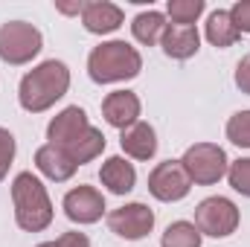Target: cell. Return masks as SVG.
Returning <instances> with one entry per match:
<instances>
[{
	"label": "cell",
	"instance_id": "9c48e42d",
	"mask_svg": "<svg viewBox=\"0 0 250 247\" xmlns=\"http://www.w3.org/2000/svg\"><path fill=\"white\" fill-rule=\"evenodd\" d=\"M62 206L73 224H96L105 215V195L96 186H73L64 195Z\"/></svg>",
	"mask_w": 250,
	"mask_h": 247
},
{
	"label": "cell",
	"instance_id": "30bf717a",
	"mask_svg": "<svg viewBox=\"0 0 250 247\" xmlns=\"http://www.w3.org/2000/svg\"><path fill=\"white\" fill-rule=\"evenodd\" d=\"M90 128V120H87V114H84V108H79V105H70V108H64L59 111L50 125H47V140H50V145H73L84 131Z\"/></svg>",
	"mask_w": 250,
	"mask_h": 247
},
{
	"label": "cell",
	"instance_id": "ac0fdd59",
	"mask_svg": "<svg viewBox=\"0 0 250 247\" xmlns=\"http://www.w3.org/2000/svg\"><path fill=\"white\" fill-rule=\"evenodd\" d=\"M204 35H207V41H209L212 47H218V50H227V47H233V44L239 41V29L233 26L227 9H215V12L207 18Z\"/></svg>",
	"mask_w": 250,
	"mask_h": 247
},
{
	"label": "cell",
	"instance_id": "3957f363",
	"mask_svg": "<svg viewBox=\"0 0 250 247\" xmlns=\"http://www.w3.org/2000/svg\"><path fill=\"white\" fill-rule=\"evenodd\" d=\"M12 204H15V221L26 233H41L53 224V201L47 195V186L32 172H21L12 181Z\"/></svg>",
	"mask_w": 250,
	"mask_h": 247
},
{
	"label": "cell",
	"instance_id": "9a60e30c",
	"mask_svg": "<svg viewBox=\"0 0 250 247\" xmlns=\"http://www.w3.org/2000/svg\"><path fill=\"white\" fill-rule=\"evenodd\" d=\"M120 145L134 160H151L157 154V131L148 123H134L120 134Z\"/></svg>",
	"mask_w": 250,
	"mask_h": 247
},
{
	"label": "cell",
	"instance_id": "d4e9b609",
	"mask_svg": "<svg viewBox=\"0 0 250 247\" xmlns=\"http://www.w3.org/2000/svg\"><path fill=\"white\" fill-rule=\"evenodd\" d=\"M227 12H230L233 26L239 29V35H242V32H250V0H239V3H233V9H227Z\"/></svg>",
	"mask_w": 250,
	"mask_h": 247
},
{
	"label": "cell",
	"instance_id": "d6986e66",
	"mask_svg": "<svg viewBox=\"0 0 250 247\" xmlns=\"http://www.w3.org/2000/svg\"><path fill=\"white\" fill-rule=\"evenodd\" d=\"M105 145H108V140H105V134L99 131V128H87L73 145H67V154L79 163V166H84V163H90V160H96L102 151H105Z\"/></svg>",
	"mask_w": 250,
	"mask_h": 247
},
{
	"label": "cell",
	"instance_id": "7c38bea8",
	"mask_svg": "<svg viewBox=\"0 0 250 247\" xmlns=\"http://www.w3.org/2000/svg\"><path fill=\"white\" fill-rule=\"evenodd\" d=\"M140 96L131 93V90H114L102 99V117L105 123L114 125V128H131L134 123H140Z\"/></svg>",
	"mask_w": 250,
	"mask_h": 247
},
{
	"label": "cell",
	"instance_id": "5b68a950",
	"mask_svg": "<svg viewBox=\"0 0 250 247\" xmlns=\"http://www.w3.org/2000/svg\"><path fill=\"white\" fill-rule=\"evenodd\" d=\"M181 163H184L189 181L195 186L218 184L227 175V169H230V160H227L224 148L215 145V143H195V145H189L187 154L181 157Z\"/></svg>",
	"mask_w": 250,
	"mask_h": 247
},
{
	"label": "cell",
	"instance_id": "7a4b0ae2",
	"mask_svg": "<svg viewBox=\"0 0 250 247\" xmlns=\"http://www.w3.org/2000/svg\"><path fill=\"white\" fill-rule=\"evenodd\" d=\"M143 70V56L128 41H102L87 56V76L96 84L131 82Z\"/></svg>",
	"mask_w": 250,
	"mask_h": 247
},
{
	"label": "cell",
	"instance_id": "8fae6325",
	"mask_svg": "<svg viewBox=\"0 0 250 247\" xmlns=\"http://www.w3.org/2000/svg\"><path fill=\"white\" fill-rule=\"evenodd\" d=\"M123 23H125V12L117 3L90 0V3H84V9H82V26H84L90 35H111V32H117Z\"/></svg>",
	"mask_w": 250,
	"mask_h": 247
},
{
	"label": "cell",
	"instance_id": "8992f818",
	"mask_svg": "<svg viewBox=\"0 0 250 247\" xmlns=\"http://www.w3.org/2000/svg\"><path fill=\"white\" fill-rule=\"evenodd\" d=\"M195 227L201 230V236H212V239H227L236 233L239 227V206L224 198V195H212L204 198L195 206Z\"/></svg>",
	"mask_w": 250,
	"mask_h": 247
},
{
	"label": "cell",
	"instance_id": "83f0119b",
	"mask_svg": "<svg viewBox=\"0 0 250 247\" xmlns=\"http://www.w3.org/2000/svg\"><path fill=\"white\" fill-rule=\"evenodd\" d=\"M35 247H56V242H41V245H35Z\"/></svg>",
	"mask_w": 250,
	"mask_h": 247
},
{
	"label": "cell",
	"instance_id": "52a82bcc",
	"mask_svg": "<svg viewBox=\"0 0 250 247\" xmlns=\"http://www.w3.org/2000/svg\"><path fill=\"white\" fill-rule=\"evenodd\" d=\"M108 230L125 242H140L154 230V209H148L140 201L123 204L108 212Z\"/></svg>",
	"mask_w": 250,
	"mask_h": 247
},
{
	"label": "cell",
	"instance_id": "7402d4cb",
	"mask_svg": "<svg viewBox=\"0 0 250 247\" xmlns=\"http://www.w3.org/2000/svg\"><path fill=\"white\" fill-rule=\"evenodd\" d=\"M227 140L239 148H250V111H236L227 120Z\"/></svg>",
	"mask_w": 250,
	"mask_h": 247
},
{
	"label": "cell",
	"instance_id": "5bb4252c",
	"mask_svg": "<svg viewBox=\"0 0 250 247\" xmlns=\"http://www.w3.org/2000/svg\"><path fill=\"white\" fill-rule=\"evenodd\" d=\"M160 47H163V53L169 59L187 62V59H192L201 50V35H198L195 26H175V23H169L163 38H160Z\"/></svg>",
	"mask_w": 250,
	"mask_h": 247
},
{
	"label": "cell",
	"instance_id": "4316f807",
	"mask_svg": "<svg viewBox=\"0 0 250 247\" xmlns=\"http://www.w3.org/2000/svg\"><path fill=\"white\" fill-rule=\"evenodd\" d=\"M236 87L250 96V56H245L242 62L236 64Z\"/></svg>",
	"mask_w": 250,
	"mask_h": 247
},
{
	"label": "cell",
	"instance_id": "484cf974",
	"mask_svg": "<svg viewBox=\"0 0 250 247\" xmlns=\"http://www.w3.org/2000/svg\"><path fill=\"white\" fill-rule=\"evenodd\" d=\"M56 247H90V239L79 230H70V233H62L56 239Z\"/></svg>",
	"mask_w": 250,
	"mask_h": 247
},
{
	"label": "cell",
	"instance_id": "4fadbf2b",
	"mask_svg": "<svg viewBox=\"0 0 250 247\" xmlns=\"http://www.w3.org/2000/svg\"><path fill=\"white\" fill-rule=\"evenodd\" d=\"M35 169H38L44 178H50V181H56V184H64V181H70V178L76 175L79 163L67 154V148L47 143V145H41V148L35 151Z\"/></svg>",
	"mask_w": 250,
	"mask_h": 247
},
{
	"label": "cell",
	"instance_id": "ffe728a7",
	"mask_svg": "<svg viewBox=\"0 0 250 247\" xmlns=\"http://www.w3.org/2000/svg\"><path fill=\"white\" fill-rule=\"evenodd\" d=\"M160 247H201V230L192 221H175L166 227Z\"/></svg>",
	"mask_w": 250,
	"mask_h": 247
},
{
	"label": "cell",
	"instance_id": "603a6c76",
	"mask_svg": "<svg viewBox=\"0 0 250 247\" xmlns=\"http://www.w3.org/2000/svg\"><path fill=\"white\" fill-rule=\"evenodd\" d=\"M227 181H230V186H233L239 195L250 198V157H239L236 163H230Z\"/></svg>",
	"mask_w": 250,
	"mask_h": 247
},
{
	"label": "cell",
	"instance_id": "6da1fadb",
	"mask_svg": "<svg viewBox=\"0 0 250 247\" xmlns=\"http://www.w3.org/2000/svg\"><path fill=\"white\" fill-rule=\"evenodd\" d=\"M70 90V70L59 59H47L32 67L18 84V102L26 114L50 111L64 93Z\"/></svg>",
	"mask_w": 250,
	"mask_h": 247
},
{
	"label": "cell",
	"instance_id": "277c9868",
	"mask_svg": "<svg viewBox=\"0 0 250 247\" xmlns=\"http://www.w3.org/2000/svg\"><path fill=\"white\" fill-rule=\"evenodd\" d=\"M41 50H44V38L32 23L9 21L0 26V62L21 67V64H29Z\"/></svg>",
	"mask_w": 250,
	"mask_h": 247
},
{
	"label": "cell",
	"instance_id": "2e32d148",
	"mask_svg": "<svg viewBox=\"0 0 250 247\" xmlns=\"http://www.w3.org/2000/svg\"><path fill=\"white\" fill-rule=\"evenodd\" d=\"M99 181H102V186L108 192H114V195H128L137 186V169H134V163H128L125 157L117 154V157H108L102 163Z\"/></svg>",
	"mask_w": 250,
	"mask_h": 247
},
{
	"label": "cell",
	"instance_id": "cb8c5ba5",
	"mask_svg": "<svg viewBox=\"0 0 250 247\" xmlns=\"http://www.w3.org/2000/svg\"><path fill=\"white\" fill-rule=\"evenodd\" d=\"M15 137H12V131L9 128H0V181L9 175V166H12V160H15Z\"/></svg>",
	"mask_w": 250,
	"mask_h": 247
},
{
	"label": "cell",
	"instance_id": "e0dca14e",
	"mask_svg": "<svg viewBox=\"0 0 250 247\" xmlns=\"http://www.w3.org/2000/svg\"><path fill=\"white\" fill-rule=\"evenodd\" d=\"M166 26H169V23H166V15L157 12V9H148V12H140V15L134 18L131 35H134V41H140L143 47H154V44H160Z\"/></svg>",
	"mask_w": 250,
	"mask_h": 247
},
{
	"label": "cell",
	"instance_id": "ba28073f",
	"mask_svg": "<svg viewBox=\"0 0 250 247\" xmlns=\"http://www.w3.org/2000/svg\"><path fill=\"white\" fill-rule=\"evenodd\" d=\"M189 189H192V181H189V175L181 160H163L148 175V192L157 201H163V204L184 201L189 195Z\"/></svg>",
	"mask_w": 250,
	"mask_h": 247
},
{
	"label": "cell",
	"instance_id": "44dd1931",
	"mask_svg": "<svg viewBox=\"0 0 250 247\" xmlns=\"http://www.w3.org/2000/svg\"><path fill=\"white\" fill-rule=\"evenodd\" d=\"M207 3L204 0H169L166 3V15L172 18L175 26H195V21L204 15Z\"/></svg>",
	"mask_w": 250,
	"mask_h": 247
}]
</instances>
